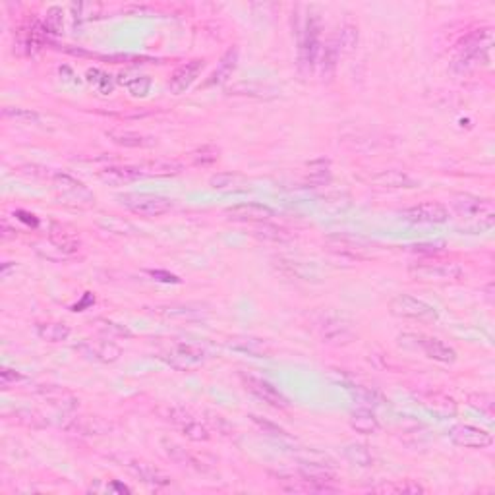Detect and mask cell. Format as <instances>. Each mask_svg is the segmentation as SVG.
Listing matches in <instances>:
<instances>
[{
	"label": "cell",
	"mask_w": 495,
	"mask_h": 495,
	"mask_svg": "<svg viewBox=\"0 0 495 495\" xmlns=\"http://www.w3.org/2000/svg\"><path fill=\"white\" fill-rule=\"evenodd\" d=\"M494 51V33L490 27L468 33L459 43L457 56L452 58L451 70L455 74H470L480 66H490Z\"/></svg>",
	"instance_id": "6da1fadb"
},
{
	"label": "cell",
	"mask_w": 495,
	"mask_h": 495,
	"mask_svg": "<svg viewBox=\"0 0 495 495\" xmlns=\"http://www.w3.org/2000/svg\"><path fill=\"white\" fill-rule=\"evenodd\" d=\"M452 209L459 219V226L468 234L485 232L495 225V209L490 200L478 195L461 194L452 197Z\"/></svg>",
	"instance_id": "7a4b0ae2"
},
{
	"label": "cell",
	"mask_w": 495,
	"mask_h": 495,
	"mask_svg": "<svg viewBox=\"0 0 495 495\" xmlns=\"http://www.w3.org/2000/svg\"><path fill=\"white\" fill-rule=\"evenodd\" d=\"M412 279L422 282H455L463 277V267L457 261H442V259H422L409 267Z\"/></svg>",
	"instance_id": "3957f363"
},
{
	"label": "cell",
	"mask_w": 495,
	"mask_h": 495,
	"mask_svg": "<svg viewBox=\"0 0 495 495\" xmlns=\"http://www.w3.org/2000/svg\"><path fill=\"white\" fill-rule=\"evenodd\" d=\"M398 345L405 346V348H414V350L420 348L422 352L428 356L430 360L442 362V364H452V362L457 360L455 348L445 345L439 339H431V337H424V335H400V337H398Z\"/></svg>",
	"instance_id": "277c9868"
},
{
	"label": "cell",
	"mask_w": 495,
	"mask_h": 495,
	"mask_svg": "<svg viewBox=\"0 0 495 495\" xmlns=\"http://www.w3.org/2000/svg\"><path fill=\"white\" fill-rule=\"evenodd\" d=\"M389 312L402 319H414V322H435L437 319V310L410 294H398L389 302Z\"/></svg>",
	"instance_id": "5b68a950"
},
{
	"label": "cell",
	"mask_w": 495,
	"mask_h": 495,
	"mask_svg": "<svg viewBox=\"0 0 495 495\" xmlns=\"http://www.w3.org/2000/svg\"><path fill=\"white\" fill-rule=\"evenodd\" d=\"M319 56V20L310 16L300 32V43H298V60L304 72H312L315 60Z\"/></svg>",
	"instance_id": "8992f818"
},
{
	"label": "cell",
	"mask_w": 495,
	"mask_h": 495,
	"mask_svg": "<svg viewBox=\"0 0 495 495\" xmlns=\"http://www.w3.org/2000/svg\"><path fill=\"white\" fill-rule=\"evenodd\" d=\"M161 360L174 370L188 372V370H194V367L204 364L205 352L204 348H200V346L180 343V345H174L167 350H162Z\"/></svg>",
	"instance_id": "52a82bcc"
},
{
	"label": "cell",
	"mask_w": 495,
	"mask_h": 495,
	"mask_svg": "<svg viewBox=\"0 0 495 495\" xmlns=\"http://www.w3.org/2000/svg\"><path fill=\"white\" fill-rule=\"evenodd\" d=\"M122 204L126 205L132 213L141 217H161L173 209V202H171V200L161 197V195L149 194L124 195V197H122Z\"/></svg>",
	"instance_id": "ba28073f"
},
{
	"label": "cell",
	"mask_w": 495,
	"mask_h": 495,
	"mask_svg": "<svg viewBox=\"0 0 495 495\" xmlns=\"http://www.w3.org/2000/svg\"><path fill=\"white\" fill-rule=\"evenodd\" d=\"M400 217L412 225H442L449 219V209L437 202H426L405 209Z\"/></svg>",
	"instance_id": "9c48e42d"
},
{
	"label": "cell",
	"mask_w": 495,
	"mask_h": 495,
	"mask_svg": "<svg viewBox=\"0 0 495 495\" xmlns=\"http://www.w3.org/2000/svg\"><path fill=\"white\" fill-rule=\"evenodd\" d=\"M449 437L455 445L464 449H485L494 443V437L490 431L468 426V424H457L449 430Z\"/></svg>",
	"instance_id": "30bf717a"
},
{
	"label": "cell",
	"mask_w": 495,
	"mask_h": 495,
	"mask_svg": "<svg viewBox=\"0 0 495 495\" xmlns=\"http://www.w3.org/2000/svg\"><path fill=\"white\" fill-rule=\"evenodd\" d=\"M165 416H167V420L182 431L188 439H192V442H207L209 439V430L188 410L167 409Z\"/></svg>",
	"instance_id": "8fae6325"
},
{
	"label": "cell",
	"mask_w": 495,
	"mask_h": 495,
	"mask_svg": "<svg viewBox=\"0 0 495 495\" xmlns=\"http://www.w3.org/2000/svg\"><path fill=\"white\" fill-rule=\"evenodd\" d=\"M225 215L234 221V223H248V225H259V223H267L271 217L275 215L273 209L267 205L259 204H238L228 207L225 211Z\"/></svg>",
	"instance_id": "7c38bea8"
},
{
	"label": "cell",
	"mask_w": 495,
	"mask_h": 495,
	"mask_svg": "<svg viewBox=\"0 0 495 495\" xmlns=\"http://www.w3.org/2000/svg\"><path fill=\"white\" fill-rule=\"evenodd\" d=\"M302 482L310 485L312 492H337L335 487V474L327 470L323 464L302 463L300 466Z\"/></svg>",
	"instance_id": "4fadbf2b"
},
{
	"label": "cell",
	"mask_w": 495,
	"mask_h": 495,
	"mask_svg": "<svg viewBox=\"0 0 495 495\" xmlns=\"http://www.w3.org/2000/svg\"><path fill=\"white\" fill-rule=\"evenodd\" d=\"M244 383H246L248 391H252L256 397L261 398L263 402H267L271 407H275V409H289V407H291L289 398L285 397L279 389L273 387L269 381L259 379V377L248 376L244 377Z\"/></svg>",
	"instance_id": "5bb4252c"
},
{
	"label": "cell",
	"mask_w": 495,
	"mask_h": 495,
	"mask_svg": "<svg viewBox=\"0 0 495 495\" xmlns=\"http://www.w3.org/2000/svg\"><path fill=\"white\" fill-rule=\"evenodd\" d=\"M75 350H80L89 360L103 362V364H112L122 354L120 346L110 343V341H82L80 345L75 346Z\"/></svg>",
	"instance_id": "9a60e30c"
},
{
	"label": "cell",
	"mask_w": 495,
	"mask_h": 495,
	"mask_svg": "<svg viewBox=\"0 0 495 495\" xmlns=\"http://www.w3.org/2000/svg\"><path fill=\"white\" fill-rule=\"evenodd\" d=\"M205 68V62L204 60H190V62H186L182 64L180 68H176L174 70V74L171 75V80H169V89H171V93L174 95H182L186 89H190V86L194 84L195 80L200 77L202 74V70Z\"/></svg>",
	"instance_id": "2e32d148"
},
{
	"label": "cell",
	"mask_w": 495,
	"mask_h": 495,
	"mask_svg": "<svg viewBox=\"0 0 495 495\" xmlns=\"http://www.w3.org/2000/svg\"><path fill=\"white\" fill-rule=\"evenodd\" d=\"M53 184L54 188H56V192H60L64 197L72 200L75 204H80V202H91V200H93V194L87 190L86 186L80 182V180H75L74 176H70V174L56 173L53 176Z\"/></svg>",
	"instance_id": "e0dca14e"
},
{
	"label": "cell",
	"mask_w": 495,
	"mask_h": 495,
	"mask_svg": "<svg viewBox=\"0 0 495 495\" xmlns=\"http://www.w3.org/2000/svg\"><path fill=\"white\" fill-rule=\"evenodd\" d=\"M128 466H130V470L134 472V476H136L138 480H141L143 484L155 485V487H161V485L171 484V478L162 472V470L155 468L153 464L141 463V461H132Z\"/></svg>",
	"instance_id": "ac0fdd59"
},
{
	"label": "cell",
	"mask_w": 495,
	"mask_h": 495,
	"mask_svg": "<svg viewBox=\"0 0 495 495\" xmlns=\"http://www.w3.org/2000/svg\"><path fill=\"white\" fill-rule=\"evenodd\" d=\"M66 430L80 435H105L110 430V424L99 416H80L70 422Z\"/></svg>",
	"instance_id": "d6986e66"
},
{
	"label": "cell",
	"mask_w": 495,
	"mask_h": 495,
	"mask_svg": "<svg viewBox=\"0 0 495 495\" xmlns=\"http://www.w3.org/2000/svg\"><path fill=\"white\" fill-rule=\"evenodd\" d=\"M323 341L331 343V345H346L354 339V331L350 329V325H346L343 319H327L323 323Z\"/></svg>",
	"instance_id": "ffe728a7"
},
{
	"label": "cell",
	"mask_w": 495,
	"mask_h": 495,
	"mask_svg": "<svg viewBox=\"0 0 495 495\" xmlns=\"http://www.w3.org/2000/svg\"><path fill=\"white\" fill-rule=\"evenodd\" d=\"M140 176V169L134 167H108L99 173V178L108 186H126L130 182H136Z\"/></svg>",
	"instance_id": "44dd1931"
},
{
	"label": "cell",
	"mask_w": 495,
	"mask_h": 495,
	"mask_svg": "<svg viewBox=\"0 0 495 495\" xmlns=\"http://www.w3.org/2000/svg\"><path fill=\"white\" fill-rule=\"evenodd\" d=\"M107 138L120 147H149L153 145L151 138H145L132 130H108Z\"/></svg>",
	"instance_id": "7402d4cb"
},
{
	"label": "cell",
	"mask_w": 495,
	"mask_h": 495,
	"mask_svg": "<svg viewBox=\"0 0 495 495\" xmlns=\"http://www.w3.org/2000/svg\"><path fill=\"white\" fill-rule=\"evenodd\" d=\"M237 62H238V49H228L225 53V56L221 58L219 66L215 68V72L209 75V80L205 82V86H217V84L226 82V80L232 75V72H234Z\"/></svg>",
	"instance_id": "603a6c76"
},
{
	"label": "cell",
	"mask_w": 495,
	"mask_h": 495,
	"mask_svg": "<svg viewBox=\"0 0 495 495\" xmlns=\"http://www.w3.org/2000/svg\"><path fill=\"white\" fill-rule=\"evenodd\" d=\"M49 33L45 29V25L41 22H37V20H33L22 33V47L25 49V53L27 54H33L37 53L45 43V37H47Z\"/></svg>",
	"instance_id": "cb8c5ba5"
},
{
	"label": "cell",
	"mask_w": 495,
	"mask_h": 495,
	"mask_svg": "<svg viewBox=\"0 0 495 495\" xmlns=\"http://www.w3.org/2000/svg\"><path fill=\"white\" fill-rule=\"evenodd\" d=\"M350 426H352L358 433H364V435L377 433L379 428H381L379 422H377L376 414H374L370 409H358L356 412H352V416H350Z\"/></svg>",
	"instance_id": "d4e9b609"
},
{
	"label": "cell",
	"mask_w": 495,
	"mask_h": 495,
	"mask_svg": "<svg viewBox=\"0 0 495 495\" xmlns=\"http://www.w3.org/2000/svg\"><path fill=\"white\" fill-rule=\"evenodd\" d=\"M157 312L165 317H173V319H200L205 315L202 306H192V304H173V306L159 308Z\"/></svg>",
	"instance_id": "484cf974"
},
{
	"label": "cell",
	"mask_w": 495,
	"mask_h": 495,
	"mask_svg": "<svg viewBox=\"0 0 495 495\" xmlns=\"http://www.w3.org/2000/svg\"><path fill=\"white\" fill-rule=\"evenodd\" d=\"M51 242L54 244L56 250H60L62 254H74L80 250V240L74 237V234H70V232H66L64 228L60 225H53L51 226Z\"/></svg>",
	"instance_id": "4316f807"
},
{
	"label": "cell",
	"mask_w": 495,
	"mask_h": 495,
	"mask_svg": "<svg viewBox=\"0 0 495 495\" xmlns=\"http://www.w3.org/2000/svg\"><path fill=\"white\" fill-rule=\"evenodd\" d=\"M70 327L64 325V323H54V322H49V323H39L37 325V335H39V339H43L47 343H62L66 341L68 337H70Z\"/></svg>",
	"instance_id": "83f0119b"
},
{
	"label": "cell",
	"mask_w": 495,
	"mask_h": 495,
	"mask_svg": "<svg viewBox=\"0 0 495 495\" xmlns=\"http://www.w3.org/2000/svg\"><path fill=\"white\" fill-rule=\"evenodd\" d=\"M374 184L377 186H383V188H412L414 180L410 178L407 173H400V171H383L377 176L372 178Z\"/></svg>",
	"instance_id": "f1b7e54d"
},
{
	"label": "cell",
	"mask_w": 495,
	"mask_h": 495,
	"mask_svg": "<svg viewBox=\"0 0 495 495\" xmlns=\"http://www.w3.org/2000/svg\"><path fill=\"white\" fill-rule=\"evenodd\" d=\"M141 174H147V176H176V174L182 173V165L174 161H155L147 162L143 167H138Z\"/></svg>",
	"instance_id": "f546056e"
},
{
	"label": "cell",
	"mask_w": 495,
	"mask_h": 495,
	"mask_svg": "<svg viewBox=\"0 0 495 495\" xmlns=\"http://www.w3.org/2000/svg\"><path fill=\"white\" fill-rule=\"evenodd\" d=\"M43 397L54 405V407H58V409H64V410H72L77 407V398L74 395H70L68 391H62V389L58 387H51V389H45L43 391Z\"/></svg>",
	"instance_id": "4dcf8cb0"
},
{
	"label": "cell",
	"mask_w": 495,
	"mask_h": 495,
	"mask_svg": "<svg viewBox=\"0 0 495 495\" xmlns=\"http://www.w3.org/2000/svg\"><path fill=\"white\" fill-rule=\"evenodd\" d=\"M230 348H234V350H242V352H248V354L252 356H267L269 354V348L265 346V343L261 341V339H232L230 341Z\"/></svg>",
	"instance_id": "1f68e13d"
},
{
	"label": "cell",
	"mask_w": 495,
	"mask_h": 495,
	"mask_svg": "<svg viewBox=\"0 0 495 495\" xmlns=\"http://www.w3.org/2000/svg\"><path fill=\"white\" fill-rule=\"evenodd\" d=\"M345 457L356 466H362V468H370L374 464V457L372 452L367 451L366 445H360V443H354V445H348L345 449Z\"/></svg>",
	"instance_id": "d6a6232c"
},
{
	"label": "cell",
	"mask_w": 495,
	"mask_h": 495,
	"mask_svg": "<svg viewBox=\"0 0 495 495\" xmlns=\"http://www.w3.org/2000/svg\"><path fill=\"white\" fill-rule=\"evenodd\" d=\"M161 445L165 452H167V457L176 464H180V466H192V464H195L194 457H190V455L186 452V449H182L180 445H176V443L171 442V439H162Z\"/></svg>",
	"instance_id": "836d02e7"
},
{
	"label": "cell",
	"mask_w": 495,
	"mask_h": 495,
	"mask_svg": "<svg viewBox=\"0 0 495 495\" xmlns=\"http://www.w3.org/2000/svg\"><path fill=\"white\" fill-rule=\"evenodd\" d=\"M256 237L261 238V240H267V242H287L291 234L279 226L269 225V223H259V226L256 228Z\"/></svg>",
	"instance_id": "e575fe53"
},
{
	"label": "cell",
	"mask_w": 495,
	"mask_h": 495,
	"mask_svg": "<svg viewBox=\"0 0 495 495\" xmlns=\"http://www.w3.org/2000/svg\"><path fill=\"white\" fill-rule=\"evenodd\" d=\"M43 25L47 33H53V35L62 33V25H64V12H62V8H60V6L49 8L47 14H45Z\"/></svg>",
	"instance_id": "d590c367"
},
{
	"label": "cell",
	"mask_w": 495,
	"mask_h": 495,
	"mask_svg": "<svg viewBox=\"0 0 495 495\" xmlns=\"http://www.w3.org/2000/svg\"><path fill=\"white\" fill-rule=\"evenodd\" d=\"M70 8L75 14V20H80V22L95 20L103 10V6L99 2H80V4H72Z\"/></svg>",
	"instance_id": "8d00e7d4"
},
{
	"label": "cell",
	"mask_w": 495,
	"mask_h": 495,
	"mask_svg": "<svg viewBox=\"0 0 495 495\" xmlns=\"http://www.w3.org/2000/svg\"><path fill=\"white\" fill-rule=\"evenodd\" d=\"M130 95L132 97H147V93L151 91V77L149 75H136L126 82Z\"/></svg>",
	"instance_id": "74e56055"
},
{
	"label": "cell",
	"mask_w": 495,
	"mask_h": 495,
	"mask_svg": "<svg viewBox=\"0 0 495 495\" xmlns=\"http://www.w3.org/2000/svg\"><path fill=\"white\" fill-rule=\"evenodd\" d=\"M356 43H358V29H356L354 25H345L343 29H341V35H339V51H343V53H350V51H354L356 49Z\"/></svg>",
	"instance_id": "f35d334b"
},
{
	"label": "cell",
	"mask_w": 495,
	"mask_h": 495,
	"mask_svg": "<svg viewBox=\"0 0 495 495\" xmlns=\"http://www.w3.org/2000/svg\"><path fill=\"white\" fill-rule=\"evenodd\" d=\"M2 114L6 119L16 120V122H37L39 114L32 110V108H22V107H6L2 108Z\"/></svg>",
	"instance_id": "ab89813d"
},
{
	"label": "cell",
	"mask_w": 495,
	"mask_h": 495,
	"mask_svg": "<svg viewBox=\"0 0 495 495\" xmlns=\"http://www.w3.org/2000/svg\"><path fill=\"white\" fill-rule=\"evenodd\" d=\"M87 80H89L91 84H95L103 95L112 93V89H114V84H112L110 75H107L105 72H101V70H89V72H87Z\"/></svg>",
	"instance_id": "60d3db41"
},
{
	"label": "cell",
	"mask_w": 495,
	"mask_h": 495,
	"mask_svg": "<svg viewBox=\"0 0 495 495\" xmlns=\"http://www.w3.org/2000/svg\"><path fill=\"white\" fill-rule=\"evenodd\" d=\"M99 225L103 226L105 230L108 232H114V234H130V232H134L136 228L126 223V221H120L117 217H107V219H101L99 221Z\"/></svg>",
	"instance_id": "b9f144b4"
},
{
	"label": "cell",
	"mask_w": 495,
	"mask_h": 495,
	"mask_svg": "<svg viewBox=\"0 0 495 495\" xmlns=\"http://www.w3.org/2000/svg\"><path fill=\"white\" fill-rule=\"evenodd\" d=\"M339 45L331 41V43L325 47V51H323V74H331L335 70V66H337V58H339Z\"/></svg>",
	"instance_id": "7bdbcfd3"
},
{
	"label": "cell",
	"mask_w": 495,
	"mask_h": 495,
	"mask_svg": "<svg viewBox=\"0 0 495 495\" xmlns=\"http://www.w3.org/2000/svg\"><path fill=\"white\" fill-rule=\"evenodd\" d=\"M192 159H194L195 165H211L219 159V149L213 145H204V147H200L192 153Z\"/></svg>",
	"instance_id": "ee69618b"
},
{
	"label": "cell",
	"mask_w": 495,
	"mask_h": 495,
	"mask_svg": "<svg viewBox=\"0 0 495 495\" xmlns=\"http://www.w3.org/2000/svg\"><path fill=\"white\" fill-rule=\"evenodd\" d=\"M250 418H252V422L258 426L259 430H263V433H267V435H273V437H289L287 431L279 428V426H275V424H271V422L263 420V418H259V416H254V414H252Z\"/></svg>",
	"instance_id": "f6af8a7d"
},
{
	"label": "cell",
	"mask_w": 495,
	"mask_h": 495,
	"mask_svg": "<svg viewBox=\"0 0 495 495\" xmlns=\"http://www.w3.org/2000/svg\"><path fill=\"white\" fill-rule=\"evenodd\" d=\"M352 393H354L356 400L364 405V409L376 407V405H379V400H381V398L377 397L374 391H370V389H366V387H356V389H352Z\"/></svg>",
	"instance_id": "bcb514c9"
},
{
	"label": "cell",
	"mask_w": 495,
	"mask_h": 495,
	"mask_svg": "<svg viewBox=\"0 0 495 495\" xmlns=\"http://www.w3.org/2000/svg\"><path fill=\"white\" fill-rule=\"evenodd\" d=\"M101 331H105L108 333L110 337H132L128 329L124 327V325H119V323H112V322H101Z\"/></svg>",
	"instance_id": "7dc6e473"
},
{
	"label": "cell",
	"mask_w": 495,
	"mask_h": 495,
	"mask_svg": "<svg viewBox=\"0 0 495 495\" xmlns=\"http://www.w3.org/2000/svg\"><path fill=\"white\" fill-rule=\"evenodd\" d=\"M397 492V494H424L426 490L422 487L420 484H416V482H412L409 480L407 484H398V485H393V487H385V492Z\"/></svg>",
	"instance_id": "c3c4849f"
},
{
	"label": "cell",
	"mask_w": 495,
	"mask_h": 495,
	"mask_svg": "<svg viewBox=\"0 0 495 495\" xmlns=\"http://www.w3.org/2000/svg\"><path fill=\"white\" fill-rule=\"evenodd\" d=\"M0 379H2V383H4V385H8V383L22 381L23 376L22 374H18V372H14V370H2V372H0Z\"/></svg>",
	"instance_id": "681fc988"
},
{
	"label": "cell",
	"mask_w": 495,
	"mask_h": 495,
	"mask_svg": "<svg viewBox=\"0 0 495 495\" xmlns=\"http://www.w3.org/2000/svg\"><path fill=\"white\" fill-rule=\"evenodd\" d=\"M151 275L153 277H161L159 280H162V282H178V277H174V275H171V273H165V271H151Z\"/></svg>",
	"instance_id": "f907efd6"
},
{
	"label": "cell",
	"mask_w": 495,
	"mask_h": 495,
	"mask_svg": "<svg viewBox=\"0 0 495 495\" xmlns=\"http://www.w3.org/2000/svg\"><path fill=\"white\" fill-rule=\"evenodd\" d=\"M18 215H20V219H22V221H25V223H29V225L37 226V219H35L33 215H29V213H25V211H18Z\"/></svg>",
	"instance_id": "816d5d0a"
}]
</instances>
